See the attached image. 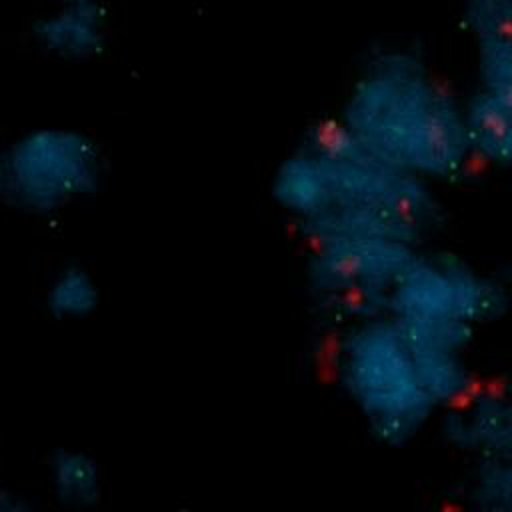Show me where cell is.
Listing matches in <instances>:
<instances>
[{
  "label": "cell",
  "instance_id": "6da1fadb",
  "mask_svg": "<svg viewBox=\"0 0 512 512\" xmlns=\"http://www.w3.org/2000/svg\"><path fill=\"white\" fill-rule=\"evenodd\" d=\"M322 366L336 400L378 446L434 438L484 378V354L412 324L382 304L322 320Z\"/></svg>",
  "mask_w": 512,
  "mask_h": 512
},
{
  "label": "cell",
  "instance_id": "7a4b0ae2",
  "mask_svg": "<svg viewBox=\"0 0 512 512\" xmlns=\"http://www.w3.org/2000/svg\"><path fill=\"white\" fill-rule=\"evenodd\" d=\"M276 208L300 246L326 240L436 242L440 188L380 160L336 116L312 122L270 180Z\"/></svg>",
  "mask_w": 512,
  "mask_h": 512
},
{
  "label": "cell",
  "instance_id": "3957f363",
  "mask_svg": "<svg viewBox=\"0 0 512 512\" xmlns=\"http://www.w3.org/2000/svg\"><path fill=\"white\" fill-rule=\"evenodd\" d=\"M336 118L368 152L436 188L460 182L472 164L462 96L414 46L372 50Z\"/></svg>",
  "mask_w": 512,
  "mask_h": 512
},
{
  "label": "cell",
  "instance_id": "277c9868",
  "mask_svg": "<svg viewBox=\"0 0 512 512\" xmlns=\"http://www.w3.org/2000/svg\"><path fill=\"white\" fill-rule=\"evenodd\" d=\"M396 316L484 352L508 312V282L490 266L436 242L420 248L380 302Z\"/></svg>",
  "mask_w": 512,
  "mask_h": 512
},
{
  "label": "cell",
  "instance_id": "5b68a950",
  "mask_svg": "<svg viewBox=\"0 0 512 512\" xmlns=\"http://www.w3.org/2000/svg\"><path fill=\"white\" fill-rule=\"evenodd\" d=\"M434 438L446 448L458 512H512V400L502 378L486 372Z\"/></svg>",
  "mask_w": 512,
  "mask_h": 512
},
{
  "label": "cell",
  "instance_id": "8992f818",
  "mask_svg": "<svg viewBox=\"0 0 512 512\" xmlns=\"http://www.w3.org/2000/svg\"><path fill=\"white\" fill-rule=\"evenodd\" d=\"M104 174L102 148L84 130L34 128L0 150V202L32 216H52L94 196Z\"/></svg>",
  "mask_w": 512,
  "mask_h": 512
},
{
  "label": "cell",
  "instance_id": "52a82bcc",
  "mask_svg": "<svg viewBox=\"0 0 512 512\" xmlns=\"http://www.w3.org/2000/svg\"><path fill=\"white\" fill-rule=\"evenodd\" d=\"M30 32L44 54L64 62H88L106 50L110 18L102 0H58L32 22Z\"/></svg>",
  "mask_w": 512,
  "mask_h": 512
},
{
  "label": "cell",
  "instance_id": "ba28073f",
  "mask_svg": "<svg viewBox=\"0 0 512 512\" xmlns=\"http://www.w3.org/2000/svg\"><path fill=\"white\" fill-rule=\"evenodd\" d=\"M464 138L472 162L504 170L512 162V100L470 88L462 96Z\"/></svg>",
  "mask_w": 512,
  "mask_h": 512
},
{
  "label": "cell",
  "instance_id": "9c48e42d",
  "mask_svg": "<svg viewBox=\"0 0 512 512\" xmlns=\"http://www.w3.org/2000/svg\"><path fill=\"white\" fill-rule=\"evenodd\" d=\"M50 484L64 506L84 510L100 500L104 474L88 452L64 448L50 462Z\"/></svg>",
  "mask_w": 512,
  "mask_h": 512
},
{
  "label": "cell",
  "instance_id": "30bf717a",
  "mask_svg": "<svg viewBox=\"0 0 512 512\" xmlns=\"http://www.w3.org/2000/svg\"><path fill=\"white\" fill-rule=\"evenodd\" d=\"M100 304V286L92 272L80 264H66L48 284L46 306L66 322H78L96 312Z\"/></svg>",
  "mask_w": 512,
  "mask_h": 512
},
{
  "label": "cell",
  "instance_id": "8fae6325",
  "mask_svg": "<svg viewBox=\"0 0 512 512\" xmlns=\"http://www.w3.org/2000/svg\"><path fill=\"white\" fill-rule=\"evenodd\" d=\"M474 88L512 100V36L472 42Z\"/></svg>",
  "mask_w": 512,
  "mask_h": 512
},
{
  "label": "cell",
  "instance_id": "7c38bea8",
  "mask_svg": "<svg viewBox=\"0 0 512 512\" xmlns=\"http://www.w3.org/2000/svg\"><path fill=\"white\" fill-rule=\"evenodd\" d=\"M460 22L470 42L512 36V0H462Z\"/></svg>",
  "mask_w": 512,
  "mask_h": 512
},
{
  "label": "cell",
  "instance_id": "4fadbf2b",
  "mask_svg": "<svg viewBox=\"0 0 512 512\" xmlns=\"http://www.w3.org/2000/svg\"><path fill=\"white\" fill-rule=\"evenodd\" d=\"M2 512H22V510H2Z\"/></svg>",
  "mask_w": 512,
  "mask_h": 512
}]
</instances>
